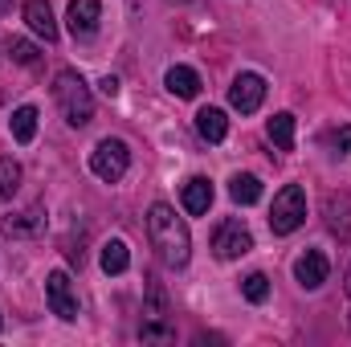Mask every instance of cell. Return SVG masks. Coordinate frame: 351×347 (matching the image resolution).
I'll list each match as a JSON object with an SVG mask.
<instances>
[{"label": "cell", "mask_w": 351, "mask_h": 347, "mask_svg": "<svg viewBox=\"0 0 351 347\" xmlns=\"http://www.w3.org/2000/svg\"><path fill=\"white\" fill-rule=\"evenodd\" d=\"M302 221H306V192H302L298 184H286V188L274 196V208H269V229H274L278 237H286V233H294Z\"/></svg>", "instance_id": "cell-3"}, {"label": "cell", "mask_w": 351, "mask_h": 347, "mask_svg": "<svg viewBox=\"0 0 351 347\" xmlns=\"http://www.w3.org/2000/svg\"><path fill=\"white\" fill-rule=\"evenodd\" d=\"M139 339H160V344H168V339H176V331H172V327H164L160 319H152V323H143Z\"/></svg>", "instance_id": "cell-22"}, {"label": "cell", "mask_w": 351, "mask_h": 347, "mask_svg": "<svg viewBox=\"0 0 351 347\" xmlns=\"http://www.w3.org/2000/svg\"><path fill=\"white\" fill-rule=\"evenodd\" d=\"M241 294H245L250 302H265V298H269V278H265V274H250V278L241 282Z\"/></svg>", "instance_id": "cell-20"}, {"label": "cell", "mask_w": 351, "mask_h": 347, "mask_svg": "<svg viewBox=\"0 0 351 347\" xmlns=\"http://www.w3.org/2000/svg\"><path fill=\"white\" fill-rule=\"evenodd\" d=\"M131 168V147L123 139H102L94 152H90V172L106 184H119Z\"/></svg>", "instance_id": "cell-4"}, {"label": "cell", "mask_w": 351, "mask_h": 347, "mask_svg": "<svg viewBox=\"0 0 351 347\" xmlns=\"http://www.w3.org/2000/svg\"><path fill=\"white\" fill-rule=\"evenodd\" d=\"M12 8V0H0V12H8Z\"/></svg>", "instance_id": "cell-26"}, {"label": "cell", "mask_w": 351, "mask_h": 347, "mask_svg": "<svg viewBox=\"0 0 351 347\" xmlns=\"http://www.w3.org/2000/svg\"><path fill=\"white\" fill-rule=\"evenodd\" d=\"M229 102H233V110L254 115V110L265 102V78H262V74H254V70L237 74V78H233V86H229Z\"/></svg>", "instance_id": "cell-7"}, {"label": "cell", "mask_w": 351, "mask_h": 347, "mask_svg": "<svg viewBox=\"0 0 351 347\" xmlns=\"http://www.w3.org/2000/svg\"><path fill=\"white\" fill-rule=\"evenodd\" d=\"M16 184H21V164L12 156H4L0 160V200H8L16 192Z\"/></svg>", "instance_id": "cell-19"}, {"label": "cell", "mask_w": 351, "mask_h": 347, "mask_svg": "<svg viewBox=\"0 0 351 347\" xmlns=\"http://www.w3.org/2000/svg\"><path fill=\"white\" fill-rule=\"evenodd\" d=\"M327 274H331V261H327V254H319V250H306L302 258L294 261V278L306 290H319L327 282Z\"/></svg>", "instance_id": "cell-8"}, {"label": "cell", "mask_w": 351, "mask_h": 347, "mask_svg": "<svg viewBox=\"0 0 351 347\" xmlns=\"http://www.w3.org/2000/svg\"><path fill=\"white\" fill-rule=\"evenodd\" d=\"M147 237H152V246H156V254L164 265H188L192 258V233H188V225H184V217H176L172 204H152V213H147Z\"/></svg>", "instance_id": "cell-1"}, {"label": "cell", "mask_w": 351, "mask_h": 347, "mask_svg": "<svg viewBox=\"0 0 351 347\" xmlns=\"http://www.w3.org/2000/svg\"><path fill=\"white\" fill-rule=\"evenodd\" d=\"M265 135H269L274 147L290 152V147H294V115H290V110H278V115L265 123Z\"/></svg>", "instance_id": "cell-14"}, {"label": "cell", "mask_w": 351, "mask_h": 347, "mask_svg": "<svg viewBox=\"0 0 351 347\" xmlns=\"http://www.w3.org/2000/svg\"><path fill=\"white\" fill-rule=\"evenodd\" d=\"M8 53H12V62H21V66H33V62H37V45L25 41V37H12V41H8Z\"/></svg>", "instance_id": "cell-21"}, {"label": "cell", "mask_w": 351, "mask_h": 347, "mask_svg": "<svg viewBox=\"0 0 351 347\" xmlns=\"http://www.w3.org/2000/svg\"><path fill=\"white\" fill-rule=\"evenodd\" d=\"M229 196L237 204H258L262 200V180L258 176H233L229 180Z\"/></svg>", "instance_id": "cell-17"}, {"label": "cell", "mask_w": 351, "mask_h": 347, "mask_svg": "<svg viewBox=\"0 0 351 347\" xmlns=\"http://www.w3.org/2000/svg\"><path fill=\"white\" fill-rule=\"evenodd\" d=\"M0 327H4V323H0Z\"/></svg>", "instance_id": "cell-28"}, {"label": "cell", "mask_w": 351, "mask_h": 347, "mask_svg": "<svg viewBox=\"0 0 351 347\" xmlns=\"http://www.w3.org/2000/svg\"><path fill=\"white\" fill-rule=\"evenodd\" d=\"M45 302H49V311H53L62 323H74V319H78V294H74V282H70L66 270H53V274L45 278Z\"/></svg>", "instance_id": "cell-5"}, {"label": "cell", "mask_w": 351, "mask_h": 347, "mask_svg": "<svg viewBox=\"0 0 351 347\" xmlns=\"http://www.w3.org/2000/svg\"><path fill=\"white\" fill-rule=\"evenodd\" d=\"M53 102H58V110L66 115L70 127H86L90 119H94V94H90V86L82 82L78 70H58V78H53Z\"/></svg>", "instance_id": "cell-2"}, {"label": "cell", "mask_w": 351, "mask_h": 347, "mask_svg": "<svg viewBox=\"0 0 351 347\" xmlns=\"http://www.w3.org/2000/svg\"><path fill=\"white\" fill-rule=\"evenodd\" d=\"M254 250V237H250V229L241 225V221H221L217 225V233H213V254L221 261H237L245 258Z\"/></svg>", "instance_id": "cell-6"}, {"label": "cell", "mask_w": 351, "mask_h": 347, "mask_svg": "<svg viewBox=\"0 0 351 347\" xmlns=\"http://www.w3.org/2000/svg\"><path fill=\"white\" fill-rule=\"evenodd\" d=\"M8 127H12L16 143H33V135H37V106H16Z\"/></svg>", "instance_id": "cell-16"}, {"label": "cell", "mask_w": 351, "mask_h": 347, "mask_svg": "<svg viewBox=\"0 0 351 347\" xmlns=\"http://www.w3.org/2000/svg\"><path fill=\"white\" fill-rule=\"evenodd\" d=\"M180 200H184V208H188L192 217H204V213H208V204H213V184H208L204 176H192V180L184 184Z\"/></svg>", "instance_id": "cell-11"}, {"label": "cell", "mask_w": 351, "mask_h": 347, "mask_svg": "<svg viewBox=\"0 0 351 347\" xmlns=\"http://www.w3.org/2000/svg\"><path fill=\"white\" fill-rule=\"evenodd\" d=\"M172 4H188V0H172Z\"/></svg>", "instance_id": "cell-27"}, {"label": "cell", "mask_w": 351, "mask_h": 347, "mask_svg": "<svg viewBox=\"0 0 351 347\" xmlns=\"http://www.w3.org/2000/svg\"><path fill=\"white\" fill-rule=\"evenodd\" d=\"M196 131H200V139H204V143H221V139L229 135V119H225V110L204 106V110L196 115Z\"/></svg>", "instance_id": "cell-12"}, {"label": "cell", "mask_w": 351, "mask_h": 347, "mask_svg": "<svg viewBox=\"0 0 351 347\" xmlns=\"http://www.w3.org/2000/svg\"><path fill=\"white\" fill-rule=\"evenodd\" d=\"M343 286H348V298H351V265H348V278H343Z\"/></svg>", "instance_id": "cell-25"}, {"label": "cell", "mask_w": 351, "mask_h": 347, "mask_svg": "<svg viewBox=\"0 0 351 347\" xmlns=\"http://www.w3.org/2000/svg\"><path fill=\"white\" fill-rule=\"evenodd\" d=\"M98 261H102V270H106V274H123V270L131 265V250H127V241H119V237H114V241H106Z\"/></svg>", "instance_id": "cell-18"}, {"label": "cell", "mask_w": 351, "mask_h": 347, "mask_svg": "<svg viewBox=\"0 0 351 347\" xmlns=\"http://www.w3.org/2000/svg\"><path fill=\"white\" fill-rule=\"evenodd\" d=\"M25 21H29V29H33L37 37H45V41L58 37V21H53L49 0H25Z\"/></svg>", "instance_id": "cell-10"}, {"label": "cell", "mask_w": 351, "mask_h": 347, "mask_svg": "<svg viewBox=\"0 0 351 347\" xmlns=\"http://www.w3.org/2000/svg\"><path fill=\"white\" fill-rule=\"evenodd\" d=\"M102 21V4L98 0H70V12H66V25L74 37H90Z\"/></svg>", "instance_id": "cell-9"}, {"label": "cell", "mask_w": 351, "mask_h": 347, "mask_svg": "<svg viewBox=\"0 0 351 347\" xmlns=\"http://www.w3.org/2000/svg\"><path fill=\"white\" fill-rule=\"evenodd\" d=\"M4 229H8L12 237H33V233H41V229H45V213H41V208L12 213V217L4 221Z\"/></svg>", "instance_id": "cell-15"}, {"label": "cell", "mask_w": 351, "mask_h": 347, "mask_svg": "<svg viewBox=\"0 0 351 347\" xmlns=\"http://www.w3.org/2000/svg\"><path fill=\"white\" fill-rule=\"evenodd\" d=\"M164 86L172 90L176 98H196V94H200V74H196L192 66H172V70L164 74Z\"/></svg>", "instance_id": "cell-13"}, {"label": "cell", "mask_w": 351, "mask_h": 347, "mask_svg": "<svg viewBox=\"0 0 351 347\" xmlns=\"http://www.w3.org/2000/svg\"><path fill=\"white\" fill-rule=\"evenodd\" d=\"M102 94L114 98V94H119V78H102Z\"/></svg>", "instance_id": "cell-24"}, {"label": "cell", "mask_w": 351, "mask_h": 347, "mask_svg": "<svg viewBox=\"0 0 351 347\" xmlns=\"http://www.w3.org/2000/svg\"><path fill=\"white\" fill-rule=\"evenodd\" d=\"M331 143L339 147V156H343V152H351V127H339V131L331 135Z\"/></svg>", "instance_id": "cell-23"}]
</instances>
